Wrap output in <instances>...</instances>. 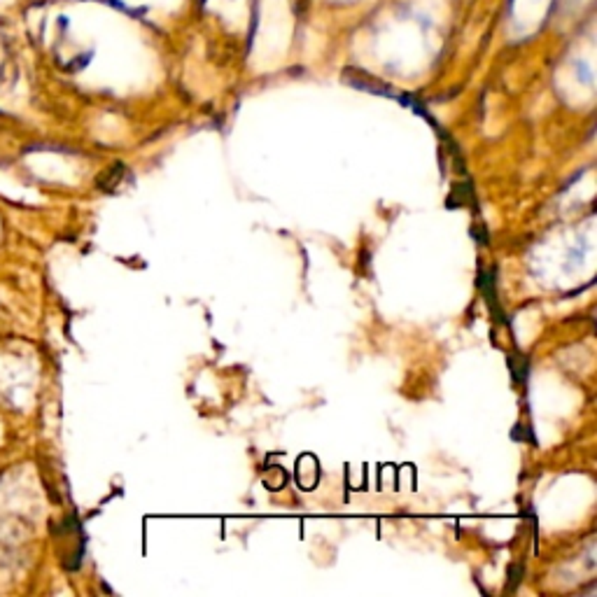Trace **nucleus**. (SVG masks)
Wrapping results in <instances>:
<instances>
[{
	"label": "nucleus",
	"instance_id": "1",
	"mask_svg": "<svg viewBox=\"0 0 597 597\" xmlns=\"http://www.w3.org/2000/svg\"><path fill=\"white\" fill-rule=\"evenodd\" d=\"M122 176H124V166H122V164H114V166H110V169H107L105 176L98 178V187H100V189H112V187L119 182Z\"/></svg>",
	"mask_w": 597,
	"mask_h": 597
}]
</instances>
